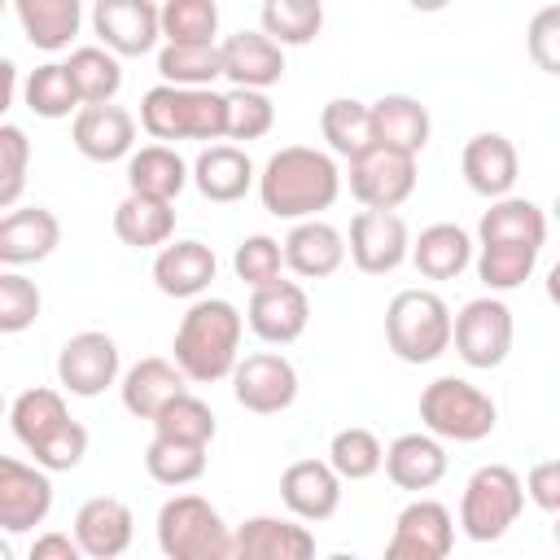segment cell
Masks as SVG:
<instances>
[{"instance_id": "cell-1", "label": "cell", "mask_w": 560, "mask_h": 560, "mask_svg": "<svg viewBox=\"0 0 560 560\" xmlns=\"http://www.w3.org/2000/svg\"><path fill=\"white\" fill-rule=\"evenodd\" d=\"M341 192V171L332 153L311 149V144H284L280 153L267 158L258 175V201L276 219H315L328 210Z\"/></svg>"}, {"instance_id": "cell-2", "label": "cell", "mask_w": 560, "mask_h": 560, "mask_svg": "<svg viewBox=\"0 0 560 560\" xmlns=\"http://www.w3.org/2000/svg\"><path fill=\"white\" fill-rule=\"evenodd\" d=\"M241 332L245 319L228 298H197L175 328V363L197 385L223 381L241 363Z\"/></svg>"}, {"instance_id": "cell-3", "label": "cell", "mask_w": 560, "mask_h": 560, "mask_svg": "<svg viewBox=\"0 0 560 560\" xmlns=\"http://www.w3.org/2000/svg\"><path fill=\"white\" fill-rule=\"evenodd\" d=\"M9 424L26 455H35V464H44L48 472H70L88 455V429L70 416L61 389H22L9 407Z\"/></svg>"}, {"instance_id": "cell-4", "label": "cell", "mask_w": 560, "mask_h": 560, "mask_svg": "<svg viewBox=\"0 0 560 560\" xmlns=\"http://www.w3.org/2000/svg\"><path fill=\"white\" fill-rule=\"evenodd\" d=\"M140 127L153 140H223L228 136V96L214 88L158 83L140 96Z\"/></svg>"}, {"instance_id": "cell-5", "label": "cell", "mask_w": 560, "mask_h": 560, "mask_svg": "<svg viewBox=\"0 0 560 560\" xmlns=\"http://www.w3.org/2000/svg\"><path fill=\"white\" fill-rule=\"evenodd\" d=\"M385 341L402 363H433L455 341V315L433 289H402L385 306Z\"/></svg>"}, {"instance_id": "cell-6", "label": "cell", "mask_w": 560, "mask_h": 560, "mask_svg": "<svg viewBox=\"0 0 560 560\" xmlns=\"http://www.w3.org/2000/svg\"><path fill=\"white\" fill-rule=\"evenodd\" d=\"M158 547L166 560H228V556H236L228 521L201 494H175L162 503Z\"/></svg>"}, {"instance_id": "cell-7", "label": "cell", "mask_w": 560, "mask_h": 560, "mask_svg": "<svg viewBox=\"0 0 560 560\" xmlns=\"http://www.w3.org/2000/svg\"><path fill=\"white\" fill-rule=\"evenodd\" d=\"M420 420L442 442H481L499 424V407L464 376H438L420 394Z\"/></svg>"}, {"instance_id": "cell-8", "label": "cell", "mask_w": 560, "mask_h": 560, "mask_svg": "<svg viewBox=\"0 0 560 560\" xmlns=\"http://www.w3.org/2000/svg\"><path fill=\"white\" fill-rule=\"evenodd\" d=\"M525 508V481L508 464H481L459 494V529L472 542L503 538Z\"/></svg>"}, {"instance_id": "cell-9", "label": "cell", "mask_w": 560, "mask_h": 560, "mask_svg": "<svg viewBox=\"0 0 560 560\" xmlns=\"http://www.w3.org/2000/svg\"><path fill=\"white\" fill-rule=\"evenodd\" d=\"M350 192L368 210H398L416 192V153L372 144L368 153L350 158Z\"/></svg>"}, {"instance_id": "cell-10", "label": "cell", "mask_w": 560, "mask_h": 560, "mask_svg": "<svg viewBox=\"0 0 560 560\" xmlns=\"http://www.w3.org/2000/svg\"><path fill=\"white\" fill-rule=\"evenodd\" d=\"M350 262L368 276H389L411 258V236L398 210H359L350 219V236H346Z\"/></svg>"}, {"instance_id": "cell-11", "label": "cell", "mask_w": 560, "mask_h": 560, "mask_svg": "<svg viewBox=\"0 0 560 560\" xmlns=\"http://www.w3.org/2000/svg\"><path fill=\"white\" fill-rule=\"evenodd\" d=\"M118 341L101 328H83L74 337H66L61 354H57V381L66 394L74 398H96L118 381Z\"/></svg>"}, {"instance_id": "cell-12", "label": "cell", "mask_w": 560, "mask_h": 560, "mask_svg": "<svg viewBox=\"0 0 560 560\" xmlns=\"http://www.w3.org/2000/svg\"><path fill=\"white\" fill-rule=\"evenodd\" d=\"M512 311L499 298H472L455 315V354L468 368H499L512 350Z\"/></svg>"}, {"instance_id": "cell-13", "label": "cell", "mask_w": 560, "mask_h": 560, "mask_svg": "<svg viewBox=\"0 0 560 560\" xmlns=\"http://www.w3.org/2000/svg\"><path fill=\"white\" fill-rule=\"evenodd\" d=\"M232 398L254 411V416H276V411H289L293 398H298V368L276 354V350H258V354H245L236 368H232Z\"/></svg>"}, {"instance_id": "cell-14", "label": "cell", "mask_w": 560, "mask_h": 560, "mask_svg": "<svg viewBox=\"0 0 560 560\" xmlns=\"http://www.w3.org/2000/svg\"><path fill=\"white\" fill-rule=\"evenodd\" d=\"M52 512V481L44 464H22L13 455L0 459V529L31 534Z\"/></svg>"}, {"instance_id": "cell-15", "label": "cell", "mask_w": 560, "mask_h": 560, "mask_svg": "<svg viewBox=\"0 0 560 560\" xmlns=\"http://www.w3.org/2000/svg\"><path fill=\"white\" fill-rule=\"evenodd\" d=\"M96 39L118 57H144L162 39V4L153 0H96L92 4Z\"/></svg>"}, {"instance_id": "cell-16", "label": "cell", "mask_w": 560, "mask_h": 560, "mask_svg": "<svg viewBox=\"0 0 560 560\" xmlns=\"http://www.w3.org/2000/svg\"><path fill=\"white\" fill-rule=\"evenodd\" d=\"M245 324L254 328L258 341L267 346H289L306 332L311 324V298L298 280H271L262 289L249 293V306H245Z\"/></svg>"}, {"instance_id": "cell-17", "label": "cell", "mask_w": 560, "mask_h": 560, "mask_svg": "<svg viewBox=\"0 0 560 560\" xmlns=\"http://www.w3.org/2000/svg\"><path fill=\"white\" fill-rule=\"evenodd\" d=\"M455 547V516L438 499H416L398 512L385 542L389 560H442Z\"/></svg>"}, {"instance_id": "cell-18", "label": "cell", "mask_w": 560, "mask_h": 560, "mask_svg": "<svg viewBox=\"0 0 560 560\" xmlns=\"http://www.w3.org/2000/svg\"><path fill=\"white\" fill-rule=\"evenodd\" d=\"M280 499L298 521H328L341 508V472L328 459H293L280 472Z\"/></svg>"}, {"instance_id": "cell-19", "label": "cell", "mask_w": 560, "mask_h": 560, "mask_svg": "<svg viewBox=\"0 0 560 560\" xmlns=\"http://www.w3.org/2000/svg\"><path fill=\"white\" fill-rule=\"evenodd\" d=\"M70 140L92 162H118L136 153V118L122 105H83L70 122Z\"/></svg>"}, {"instance_id": "cell-20", "label": "cell", "mask_w": 560, "mask_h": 560, "mask_svg": "<svg viewBox=\"0 0 560 560\" xmlns=\"http://www.w3.org/2000/svg\"><path fill=\"white\" fill-rule=\"evenodd\" d=\"M74 538L83 547L88 560H114L131 547L136 538V516L122 499L114 494H96L74 512Z\"/></svg>"}, {"instance_id": "cell-21", "label": "cell", "mask_w": 560, "mask_h": 560, "mask_svg": "<svg viewBox=\"0 0 560 560\" xmlns=\"http://www.w3.org/2000/svg\"><path fill=\"white\" fill-rule=\"evenodd\" d=\"M223 79L232 88H271L284 74V44H276L267 31H236L219 44Z\"/></svg>"}, {"instance_id": "cell-22", "label": "cell", "mask_w": 560, "mask_h": 560, "mask_svg": "<svg viewBox=\"0 0 560 560\" xmlns=\"http://www.w3.org/2000/svg\"><path fill=\"white\" fill-rule=\"evenodd\" d=\"M61 245V223L48 206H13L0 219V262L4 267H26L44 262Z\"/></svg>"}, {"instance_id": "cell-23", "label": "cell", "mask_w": 560, "mask_h": 560, "mask_svg": "<svg viewBox=\"0 0 560 560\" xmlns=\"http://www.w3.org/2000/svg\"><path fill=\"white\" fill-rule=\"evenodd\" d=\"M241 560H311L315 534L298 525V516H249L232 529Z\"/></svg>"}, {"instance_id": "cell-24", "label": "cell", "mask_w": 560, "mask_h": 560, "mask_svg": "<svg viewBox=\"0 0 560 560\" xmlns=\"http://www.w3.org/2000/svg\"><path fill=\"white\" fill-rule=\"evenodd\" d=\"M219 271V258L206 241H166L153 258V284L166 298H201Z\"/></svg>"}, {"instance_id": "cell-25", "label": "cell", "mask_w": 560, "mask_h": 560, "mask_svg": "<svg viewBox=\"0 0 560 560\" xmlns=\"http://www.w3.org/2000/svg\"><path fill=\"white\" fill-rule=\"evenodd\" d=\"M459 166H464L468 188L481 192V197H490V201H494V197H508L512 184H516V175H521L516 144H512L508 136H499V131H481V136H472V140L464 144Z\"/></svg>"}, {"instance_id": "cell-26", "label": "cell", "mask_w": 560, "mask_h": 560, "mask_svg": "<svg viewBox=\"0 0 560 560\" xmlns=\"http://www.w3.org/2000/svg\"><path fill=\"white\" fill-rule=\"evenodd\" d=\"M385 477L398 490H433L446 477V446L438 433H402L385 446Z\"/></svg>"}, {"instance_id": "cell-27", "label": "cell", "mask_w": 560, "mask_h": 560, "mask_svg": "<svg viewBox=\"0 0 560 560\" xmlns=\"http://www.w3.org/2000/svg\"><path fill=\"white\" fill-rule=\"evenodd\" d=\"M346 236L324 219H298L284 236V267L302 280H324L346 262Z\"/></svg>"}, {"instance_id": "cell-28", "label": "cell", "mask_w": 560, "mask_h": 560, "mask_svg": "<svg viewBox=\"0 0 560 560\" xmlns=\"http://www.w3.org/2000/svg\"><path fill=\"white\" fill-rule=\"evenodd\" d=\"M122 407L136 416V420H153L171 398H179L188 389V376L175 359H140L122 372Z\"/></svg>"}, {"instance_id": "cell-29", "label": "cell", "mask_w": 560, "mask_h": 560, "mask_svg": "<svg viewBox=\"0 0 560 560\" xmlns=\"http://www.w3.org/2000/svg\"><path fill=\"white\" fill-rule=\"evenodd\" d=\"M192 184L206 201H241L254 184H258V171L249 162L245 149L236 144H206L192 162Z\"/></svg>"}, {"instance_id": "cell-30", "label": "cell", "mask_w": 560, "mask_h": 560, "mask_svg": "<svg viewBox=\"0 0 560 560\" xmlns=\"http://www.w3.org/2000/svg\"><path fill=\"white\" fill-rule=\"evenodd\" d=\"M18 26L31 48L61 52L83 26V0H13Z\"/></svg>"}, {"instance_id": "cell-31", "label": "cell", "mask_w": 560, "mask_h": 560, "mask_svg": "<svg viewBox=\"0 0 560 560\" xmlns=\"http://www.w3.org/2000/svg\"><path fill=\"white\" fill-rule=\"evenodd\" d=\"M429 131H433L429 109L416 96L389 92V96L372 101V136H376V144L402 149V153H420L429 144Z\"/></svg>"}, {"instance_id": "cell-32", "label": "cell", "mask_w": 560, "mask_h": 560, "mask_svg": "<svg viewBox=\"0 0 560 560\" xmlns=\"http://www.w3.org/2000/svg\"><path fill=\"white\" fill-rule=\"evenodd\" d=\"M188 179H192V166L171 144H144L127 158V188L140 192V197L175 201Z\"/></svg>"}, {"instance_id": "cell-33", "label": "cell", "mask_w": 560, "mask_h": 560, "mask_svg": "<svg viewBox=\"0 0 560 560\" xmlns=\"http://www.w3.org/2000/svg\"><path fill=\"white\" fill-rule=\"evenodd\" d=\"M114 236L131 249H162L175 236V201L127 192L114 210Z\"/></svg>"}, {"instance_id": "cell-34", "label": "cell", "mask_w": 560, "mask_h": 560, "mask_svg": "<svg viewBox=\"0 0 560 560\" xmlns=\"http://www.w3.org/2000/svg\"><path fill=\"white\" fill-rule=\"evenodd\" d=\"M411 262L424 280H455L472 262V241L459 223H429L411 241Z\"/></svg>"}, {"instance_id": "cell-35", "label": "cell", "mask_w": 560, "mask_h": 560, "mask_svg": "<svg viewBox=\"0 0 560 560\" xmlns=\"http://www.w3.org/2000/svg\"><path fill=\"white\" fill-rule=\"evenodd\" d=\"M481 245L490 241H516V245H542L547 241V214L529 197H494L490 210L477 223Z\"/></svg>"}, {"instance_id": "cell-36", "label": "cell", "mask_w": 560, "mask_h": 560, "mask_svg": "<svg viewBox=\"0 0 560 560\" xmlns=\"http://www.w3.org/2000/svg\"><path fill=\"white\" fill-rule=\"evenodd\" d=\"M22 101H26V109H31L35 118H48V122L70 118V114L83 109V96H79L74 74H70L66 61H44V66H35V70L26 74Z\"/></svg>"}, {"instance_id": "cell-37", "label": "cell", "mask_w": 560, "mask_h": 560, "mask_svg": "<svg viewBox=\"0 0 560 560\" xmlns=\"http://www.w3.org/2000/svg\"><path fill=\"white\" fill-rule=\"evenodd\" d=\"M319 131H324L328 149L350 162V158H359V153H368L376 144V136H372V105H363L354 96H337V101L324 105Z\"/></svg>"}, {"instance_id": "cell-38", "label": "cell", "mask_w": 560, "mask_h": 560, "mask_svg": "<svg viewBox=\"0 0 560 560\" xmlns=\"http://www.w3.org/2000/svg\"><path fill=\"white\" fill-rule=\"evenodd\" d=\"M158 74L175 88H210L223 79L219 44H162L158 48Z\"/></svg>"}, {"instance_id": "cell-39", "label": "cell", "mask_w": 560, "mask_h": 560, "mask_svg": "<svg viewBox=\"0 0 560 560\" xmlns=\"http://www.w3.org/2000/svg\"><path fill=\"white\" fill-rule=\"evenodd\" d=\"M70 74H74V88L83 96V105H109L122 88V66H118V52H109L105 44H83L70 52Z\"/></svg>"}, {"instance_id": "cell-40", "label": "cell", "mask_w": 560, "mask_h": 560, "mask_svg": "<svg viewBox=\"0 0 560 560\" xmlns=\"http://www.w3.org/2000/svg\"><path fill=\"white\" fill-rule=\"evenodd\" d=\"M538 249H542V245L490 241V245H481V254H477V280H481L490 293L521 289V284L534 276V267H538Z\"/></svg>"}, {"instance_id": "cell-41", "label": "cell", "mask_w": 560, "mask_h": 560, "mask_svg": "<svg viewBox=\"0 0 560 560\" xmlns=\"http://www.w3.org/2000/svg\"><path fill=\"white\" fill-rule=\"evenodd\" d=\"M144 472L158 486H188L206 472V446L201 442H179V438H162L153 433V442L144 446Z\"/></svg>"}, {"instance_id": "cell-42", "label": "cell", "mask_w": 560, "mask_h": 560, "mask_svg": "<svg viewBox=\"0 0 560 560\" xmlns=\"http://www.w3.org/2000/svg\"><path fill=\"white\" fill-rule=\"evenodd\" d=\"M328 464L341 472V481H368L385 468V446L372 429H337L332 442H328Z\"/></svg>"}, {"instance_id": "cell-43", "label": "cell", "mask_w": 560, "mask_h": 560, "mask_svg": "<svg viewBox=\"0 0 560 560\" xmlns=\"http://www.w3.org/2000/svg\"><path fill=\"white\" fill-rule=\"evenodd\" d=\"M319 26H324V0H262V31L284 48L311 44Z\"/></svg>"}, {"instance_id": "cell-44", "label": "cell", "mask_w": 560, "mask_h": 560, "mask_svg": "<svg viewBox=\"0 0 560 560\" xmlns=\"http://www.w3.org/2000/svg\"><path fill=\"white\" fill-rule=\"evenodd\" d=\"M219 4L214 0H162V39L166 44H214Z\"/></svg>"}, {"instance_id": "cell-45", "label": "cell", "mask_w": 560, "mask_h": 560, "mask_svg": "<svg viewBox=\"0 0 560 560\" xmlns=\"http://www.w3.org/2000/svg\"><path fill=\"white\" fill-rule=\"evenodd\" d=\"M153 433H162V438H179V442H201V446H210L214 442V411L197 398V394H179V398H171L153 420Z\"/></svg>"}, {"instance_id": "cell-46", "label": "cell", "mask_w": 560, "mask_h": 560, "mask_svg": "<svg viewBox=\"0 0 560 560\" xmlns=\"http://www.w3.org/2000/svg\"><path fill=\"white\" fill-rule=\"evenodd\" d=\"M276 127V105L262 88L228 92V140H262Z\"/></svg>"}, {"instance_id": "cell-47", "label": "cell", "mask_w": 560, "mask_h": 560, "mask_svg": "<svg viewBox=\"0 0 560 560\" xmlns=\"http://www.w3.org/2000/svg\"><path fill=\"white\" fill-rule=\"evenodd\" d=\"M280 267H284V241L262 236V232L258 236H245L236 245V254H232V271L249 289H262V284L280 280Z\"/></svg>"}, {"instance_id": "cell-48", "label": "cell", "mask_w": 560, "mask_h": 560, "mask_svg": "<svg viewBox=\"0 0 560 560\" xmlns=\"http://www.w3.org/2000/svg\"><path fill=\"white\" fill-rule=\"evenodd\" d=\"M39 306H44V298H39L35 280H26L18 267L0 271V332L31 328L39 319Z\"/></svg>"}, {"instance_id": "cell-49", "label": "cell", "mask_w": 560, "mask_h": 560, "mask_svg": "<svg viewBox=\"0 0 560 560\" xmlns=\"http://www.w3.org/2000/svg\"><path fill=\"white\" fill-rule=\"evenodd\" d=\"M26 166H31V140L18 122L0 127V210H13L22 188H26Z\"/></svg>"}, {"instance_id": "cell-50", "label": "cell", "mask_w": 560, "mask_h": 560, "mask_svg": "<svg viewBox=\"0 0 560 560\" xmlns=\"http://www.w3.org/2000/svg\"><path fill=\"white\" fill-rule=\"evenodd\" d=\"M525 48H529V61L547 74L560 79V4H547L529 18L525 26Z\"/></svg>"}, {"instance_id": "cell-51", "label": "cell", "mask_w": 560, "mask_h": 560, "mask_svg": "<svg viewBox=\"0 0 560 560\" xmlns=\"http://www.w3.org/2000/svg\"><path fill=\"white\" fill-rule=\"evenodd\" d=\"M525 494L534 499V508L542 512H560V459H542L529 468L525 477Z\"/></svg>"}, {"instance_id": "cell-52", "label": "cell", "mask_w": 560, "mask_h": 560, "mask_svg": "<svg viewBox=\"0 0 560 560\" xmlns=\"http://www.w3.org/2000/svg\"><path fill=\"white\" fill-rule=\"evenodd\" d=\"M79 556H83L79 538L74 534H61V529H48V534H39L31 542V560H79Z\"/></svg>"}, {"instance_id": "cell-53", "label": "cell", "mask_w": 560, "mask_h": 560, "mask_svg": "<svg viewBox=\"0 0 560 560\" xmlns=\"http://www.w3.org/2000/svg\"><path fill=\"white\" fill-rule=\"evenodd\" d=\"M547 298L560 306V258L551 262V271H547Z\"/></svg>"}, {"instance_id": "cell-54", "label": "cell", "mask_w": 560, "mask_h": 560, "mask_svg": "<svg viewBox=\"0 0 560 560\" xmlns=\"http://www.w3.org/2000/svg\"><path fill=\"white\" fill-rule=\"evenodd\" d=\"M407 4H411L416 13H442V9L451 4V0H407Z\"/></svg>"}, {"instance_id": "cell-55", "label": "cell", "mask_w": 560, "mask_h": 560, "mask_svg": "<svg viewBox=\"0 0 560 560\" xmlns=\"http://www.w3.org/2000/svg\"><path fill=\"white\" fill-rule=\"evenodd\" d=\"M551 210H556V223H560V192H556V206Z\"/></svg>"}, {"instance_id": "cell-56", "label": "cell", "mask_w": 560, "mask_h": 560, "mask_svg": "<svg viewBox=\"0 0 560 560\" xmlns=\"http://www.w3.org/2000/svg\"><path fill=\"white\" fill-rule=\"evenodd\" d=\"M556 547H560V512H556Z\"/></svg>"}]
</instances>
